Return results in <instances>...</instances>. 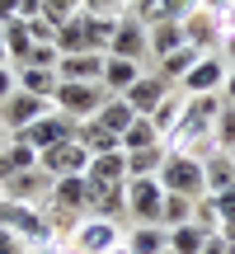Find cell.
<instances>
[{
  "mask_svg": "<svg viewBox=\"0 0 235 254\" xmlns=\"http://www.w3.org/2000/svg\"><path fill=\"white\" fill-rule=\"evenodd\" d=\"M160 189L165 193H179V198H207V174H202V160L198 155H170V160L160 165Z\"/></svg>",
  "mask_w": 235,
  "mask_h": 254,
  "instance_id": "cell-1",
  "label": "cell"
},
{
  "mask_svg": "<svg viewBox=\"0 0 235 254\" xmlns=\"http://www.w3.org/2000/svg\"><path fill=\"white\" fill-rule=\"evenodd\" d=\"M109 99H113V94L104 90V85H75V80H61V85H57V94H52V109L66 113V118H75V123H90V118H99V109H104Z\"/></svg>",
  "mask_w": 235,
  "mask_h": 254,
  "instance_id": "cell-2",
  "label": "cell"
},
{
  "mask_svg": "<svg viewBox=\"0 0 235 254\" xmlns=\"http://www.w3.org/2000/svg\"><path fill=\"white\" fill-rule=\"evenodd\" d=\"M160 212H165L160 179H127V217L136 226H160Z\"/></svg>",
  "mask_w": 235,
  "mask_h": 254,
  "instance_id": "cell-3",
  "label": "cell"
},
{
  "mask_svg": "<svg viewBox=\"0 0 235 254\" xmlns=\"http://www.w3.org/2000/svg\"><path fill=\"white\" fill-rule=\"evenodd\" d=\"M75 132H80V123L75 118H66V113H57V109H47L43 118H38L33 127H24V141L33 146V151H47V146H61V141H75Z\"/></svg>",
  "mask_w": 235,
  "mask_h": 254,
  "instance_id": "cell-4",
  "label": "cell"
},
{
  "mask_svg": "<svg viewBox=\"0 0 235 254\" xmlns=\"http://www.w3.org/2000/svg\"><path fill=\"white\" fill-rule=\"evenodd\" d=\"M122 226L109 217H85L80 226H75V236H71V245L80 250V254H109L113 245H122Z\"/></svg>",
  "mask_w": 235,
  "mask_h": 254,
  "instance_id": "cell-5",
  "label": "cell"
},
{
  "mask_svg": "<svg viewBox=\"0 0 235 254\" xmlns=\"http://www.w3.org/2000/svg\"><path fill=\"white\" fill-rule=\"evenodd\" d=\"M38 170H43L47 179L85 174V170H90V151H85L80 141H61V146H47V151H38Z\"/></svg>",
  "mask_w": 235,
  "mask_h": 254,
  "instance_id": "cell-6",
  "label": "cell"
},
{
  "mask_svg": "<svg viewBox=\"0 0 235 254\" xmlns=\"http://www.w3.org/2000/svg\"><path fill=\"white\" fill-rule=\"evenodd\" d=\"M52 109V99H38V94H24V90H14L5 104H0V127H9V136H19L24 127H33L43 113Z\"/></svg>",
  "mask_w": 235,
  "mask_h": 254,
  "instance_id": "cell-7",
  "label": "cell"
},
{
  "mask_svg": "<svg viewBox=\"0 0 235 254\" xmlns=\"http://www.w3.org/2000/svg\"><path fill=\"white\" fill-rule=\"evenodd\" d=\"M109 57H127V62H146V57H151V28H146L141 19L122 14V19H118V28H113V47H109Z\"/></svg>",
  "mask_w": 235,
  "mask_h": 254,
  "instance_id": "cell-8",
  "label": "cell"
},
{
  "mask_svg": "<svg viewBox=\"0 0 235 254\" xmlns=\"http://www.w3.org/2000/svg\"><path fill=\"white\" fill-rule=\"evenodd\" d=\"M226 75H231V62L217 57V52H207V57H198V66H193L179 85H183V94H221Z\"/></svg>",
  "mask_w": 235,
  "mask_h": 254,
  "instance_id": "cell-9",
  "label": "cell"
},
{
  "mask_svg": "<svg viewBox=\"0 0 235 254\" xmlns=\"http://www.w3.org/2000/svg\"><path fill=\"white\" fill-rule=\"evenodd\" d=\"M221 38H226V24H221V14H207V9H198V14L183 19V43L198 47V52H217Z\"/></svg>",
  "mask_w": 235,
  "mask_h": 254,
  "instance_id": "cell-10",
  "label": "cell"
},
{
  "mask_svg": "<svg viewBox=\"0 0 235 254\" xmlns=\"http://www.w3.org/2000/svg\"><path fill=\"white\" fill-rule=\"evenodd\" d=\"M104 52H75L57 62V80H75V85H104Z\"/></svg>",
  "mask_w": 235,
  "mask_h": 254,
  "instance_id": "cell-11",
  "label": "cell"
},
{
  "mask_svg": "<svg viewBox=\"0 0 235 254\" xmlns=\"http://www.w3.org/2000/svg\"><path fill=\"white\" fill-rule=\"evenodd\" d=\"M165 94H170V85H165V75L155 71V75H141V80H136L127 94H118V99H127V104H132V113H136V118H151V113L165 104Z\"/></svg>",
  "mask_w": 235,
  "mask_h": 254,
  "instance_id": "cell-12",
  "label": "cell"
},
{
  "mask_svg": "<svg viewBox=\"0 0 235 254\" xmlns=\"http://www.w3.org/2000/svg\"><path fill=\"white\" fill-rule=\"evenodd\" d=\"M28 170H38V151L24 136H9L5 151H0V184H9L14 174H28Z\"/></svg>",
  "mask_w": 235,
  "mask_h": 254,
  "instance_id": "cell-13",
  "label": "cell"
},
{
  "mask_svg": "<svg viewBox=\"0 0 235 254\" xmlns=\"http://www.w3.org/2000/svg\"><path fill=\"white\" fill-rule=\"evenodd\" d=\"M141 75H146V71H141V62H127V57H109V62H104V90H109L113 99H118V94H127L136 80H141Z\"/></svg>",
  "mask_w": 235,
  "mask_h": 254,
  "instance_id": "cell-14",
  "label": "cell"
},
{
  "mask_svg": "<svg viewBox=\"0 0 235 254\" xmlns=\"http://www.w3.org/2000/svg\"><path fill=\"white\" fill-rule=\"evenodd\" d=\"M47 202H52V207L85 212V174H66V179H52V189H47Z\"/></svg>",
  "mask_w": 235,
  "mask_h": 254,
  "instance_id": "cell-15",
  "label": "cell"
},
{
  "mask_svg": "<svg viewBox=\"0 0 235 254\" xmlns=\"http://www.w3.org/2000/svg\"><path fill=\"white\" fill-rule=\"evenodd\" d=\"M202 174H207V193H226L235 189V155L231 151H217L202 160Z\"/></svg>",
  "mask_w": 235,
  "mask_h": 254,
  "instance_id": "cell-16",
  "label": "cell"
},
{
  "mask_svg": "<svg viewBox=\"0 0 235 254\" xmlns=\"http://www.w3.org/2000/svg\"><path fill=\"white\" fill-rule=\"evenodd\" d=\"M14 80L24 94H38V99H52L57 94V71H43V66H14Z\"/></svg>",
  "mask_w": 235,
  "mask_h": 254,
  "instance_id": "cell-17",
  "label": "cell"
},
{
  "mask_svg": "<svg viewBox=\"0 0 235 254\" xmlns=\"http://www.w3.org/2000/svg\"><path fill=\"white\" fill-rule=\"evenodd\" d=\"M0 189H5L9 202H38V193L52 189V179H47L43 170H28V174H14L9 184H0Z\"/></svg>",
  "mask_w": 235,
  "mask_h": 254,
  "instance_id": "cell-18",
  "label": "cell"
},
{
  "mask_svg": "<svg viewBox=\"0 0 235 254\" xmlns=\"http://www.w3.org/2000/svg\"><path fill=\"white\" fill-rule=\"evenodd\" d=\"M90 179L99 184H127V155L122 151H109V155H90Z\"/></svg>",
  "mask_w": 235,
  "mask_h": 254,
  "instance_id": "cell-19",
  "label": "cell"
},
{
  "mask_svg": "<svg viewBox=\"0 0 235 254\" xmlns=\"http://www.w3.org/2000/svg\"><path fill=\"white\" fill-rule=\"evenodd\" d=\"M127 250L132 254H165L170 250V231L165 226H136V231H127Z\"/></svg>",
  "mask_w": 235,
  "mask_h": 254,
  "instance_id": "cell-20",
  "label": "cell"
},
{
  "mask_svg": "<svg viewBox=\"0 0 235 254\" xmlns=\"http://www.w3.org/2000/svg\"><path fill=\"white\" fill-rule=\"evenodd\" d=\"M165 160H170L165 141H160V146H151V151H136V155H127V179H155Z\"/></svg>",
  "mask_w": 235,
  "mask_h": 254,
  "instance_id": "cell-21",
  "label": "cell"
},
{
  "mask_svg": "<svg viewBox=\"0 0 235 254\" xmlns=\"http://www.w3.org/2000/svg\"><path fill=\"white\" fill-rule=\"evenodd\" d=\"M113 28H118L113 14H85V43H90V52H104V57H109Z\"/></svg>",
  "mask_w": 235,
  "mask_h": 254,
  "instance_id": "cell-22",
  "label": "cell"
},
{
  "mask_svg": "<svg viewBox=\"0 0 235 254\" xmlns=\"http://www.w3.org/2000/svg\"><path fill=\"white\" fill-rule=\"evenodd\" d=\"M33 47H38V43H33V33H28V24H24V19L5 24V52H9V66H24Z\"/></svg>",
  "mask_w": 235,
  "mask_h": 254,
  "instance_id": "cell-23",
  "label": "cell"
},
{
  "mask_svg": "<svg viewBox=\"0 0 235 254\" xmlns=\"http://www.w3.org/2000/svg\"><path fill=\"white\" fill-rule=\"evenodd\" d=\"M183 47V24H170V19H160V24H151V57L160 62V57L179 52Z\"/></svg>",
  "mask_w": 235,
  "mask_h": 254,
  "instance_id": "cell-24",
  "label": "cell"
},
{
  "mask_svg": "<svg viewBox=\"0 0 235 254\" xmlns=\"http://www.w3.org/2000/svg\"><path fill=\"white\" fill-rule=\"evenodd\" d=\"M151 146H160V132H155V123H151V118H136V123L122 132V155L151 151Z\"/></svg>",
  "mask_w": 235,
  "mask_h": 254,
  "instance_id": "cell-25",
  "label": "cell"
},
{
  "mask_svg": "<svg viewBox=\"0 0 235 254\" xmlns=\"http://www.w3.org/2000/svg\"><path fill=\"white\" fill-rule=\"evenodd\" d=\"M198 57H207V52H198V47H188V43H183L179 52L160 57V75H165V80H183V75L198 66Z\"/></svg>",
  "mask_w": 235,
  "mask_h": 254,
  "instance_id": "cell-26",
  "label": "cell"
},
{
  "mask_svg": "<svg viewBox=\"0 0 235 254\" xmlns=\"http://www.w3.org/2000/svg\"><path fill=\"white\" fill-rule=\"evenodd\" d=\"M94 123H99V127H109L113 136H122L127 127L136 123V113H132V104H127V99H109V104L99 109V118H94Z\"/></svg>",
  "mask_w": 235,
  "mask_h": 254,
  "instance_id": "cell-27",
  "label": "cell"
},
{
  "mask_svg": "<svg viewBox=\"0 0 235 254\" xmlns=\"http://www.w3.org/2000/svg\"><path fill=\"white\" fill-rule=\"evenodd\" d=\"M202 245H207V231H202L198 221L170 231V250H174V254H202Z\"/></svg>",
  "mask_w": 235,
  "mask_h": 254,
  "instance_id": "cell-28",
  "label": "cell"
},
{
  "mask_svg": "<svg viewBox=\"0 0 235 254\" xmlns=\"http://www.w3.org/2000/svg\"><path fill=\"white\" fill-rule=\"evenodd\" d=\"M183 104H188V94H165V104L151 113V123H155V132H160V141L174 132V123H179V113H183Z\"/></svg>",
  "mask_w": 235,
  "mask_h": 254,
  "instance_id": "cell-29",
  "label": "cell"
},
{
  "mask_svg": "<svg viewBox=\"0 0 235 254\" xmlns=\"http://www.w3.org/2000/svg\"><path fill=\"white\" fill-rule=\"evenodd\" d=\"M193 221V198H179V193H165V212H160V226L174 231V226H188Z\"/></svg>",
  "mask_w": 235,
  "mask_h": 254,
  "instance_id": "cell-30",
  "label": "cell"
},
{
  "mask_svg": "<svg viewBox=\"0 0 235 254\" xmlns=\"http://www.w3.org/2000/svg\"><path fill=\"white\" fill-rule=\"evenodd\" d=\"M212 141H217V151H235V104L217 113V123H212Z\"/></svg>",
  "mask_w": 235,
  "mask_h": 254,
  "instance_id": "cell-31",
  "label": "cell"
},
{
  "mask_svg": "<svg viewBox=\"0 0 235 254\" xmlns=\"http://www.w3.org/2000/svg\"><path fill=\"white\" fill-rule=\"evenodd\" d=\"M80 9H85V0H43V19L57 24V28H61L66 19H75Z\"/></svg>",
  "mask_w": 235,
  "mask_h": 254,
  "instance_id": "cell-32",
  "label": "cell"
},
{
  "mask_svg": "<svg viewBox=\"0 0 235 254\" xmlns=\"http://www.w3.org/2000/svg\"><path fill=\"white\" fill-rule=\"evenodd\" d=\"M193 221H198L207 236H221V231H226V226H221V217H217V202H212V198H198V202H193Z\"/></svg>",
  "mask_w": 235,
  "mask_h": 254,
  "instance_id": "cell-33",
  "label": "cell"
},
{
  "mask_svg": "<svg viewBox=\"0 0 235 254\" xmlns=\"http://www.w3.org/2000/svg\"><path fill=\"white\" fill-rule=\"evenodd\" d=\"M198 0H160V19H170V24H183L188 14H198Z\"/></svg>",
  "mask_w": 235,
  "mask_h": 254,
  "instance_id": "cell-34",
  "label": "cell"
},
{
  "mask_svg": "<svg viewBox=\"0 0 235 254\" xmlns=\"http://www.w3.org/2000/svg\"><path fill=\"white\" fill-rule=\"evenodd\" d=\"M57 62H61L57 43H38L33 52H28V62H24V66H43V71H57Z\"/></svg>",
  "mask_w": 235,
  "mask_h": 254,
  "instance_id": "cell-35",
  "label": "cell"
},
{
  "mask_svg": "<svg viewBox=\"0 0 235 254\" xmlns=\"http://www.w3.org/2000/svg\"><path fill=\"white\" fill-rule=\"evenodd\" d=\"M212 202H217V217H221V226H235V189H226V193H207Z\"/></svg>",
  "mask_w": 235,
  "mask_h": 254,
  "instance_id": "cell-36",
  "label": "cell"
},
{
  "mask_svg": "<svg viewBox=\"0 0 235 254\" xmlns=\"http://www.w3.org/2000/svg\"><path fill=\"white\" fill-rule=\"evenodd\" d=\"M221 24H226V38H221V52H226V62L235 66V19L221 14Z\"/></svg>",
  "mask_w": 235,
  "mask_h": 254,
  "instance_id": "cell-37",
  "label": "cell"
},
{
  "mask_svg": "<svg viewBox=\"0 0 235 254\" xmlns=\"http://www.w3.org/2000/svg\"><path fill=\"white\" fill-rule=\"evenodd\" d=\"M14 90H19V80H14V66H0V104H5Z\"/></svg>",
  "mask_w": 235,
  "mask_h": 254,
  "instance_id": "cell-38",
  "label": "cell"
},
{
  "mask_svg": "<svg viewBox=\"0 0 235 254\" xmlns=\"http://www.w3.org/2000/svg\"><path fill=\"white\" fill-rule=\"evenodd\" d=\"M0 254H28V250H24V240L14 231H0Z\"/></svg>",
  "mask_w": 235,
  "mask_h": 254,
  "instance_id": "cell-39",
  "label": "cell"
},
{
  "mask_svg": "<svg viewBox=\"0 0 235 254\" xmlns=\"http://www.w3.org/2000/svg\"><path fill=\"white\" fill-rule=\"evenodd\" d=\"M202 254H231V240H226V231H221V236H207Z\"/></svg>",
  "mask_w": 235,
  "mask_h": 254,
  "instance_id": "cell-40",
  "label": "cell"
},
{
  "mask_svg": "<svg viewBox=\"0 0 235 254\" xmlns=\"http://www.w3.org/2000/svg\"><path fill=\"white\" fill-rule=\"evenodd\" d=\"M19 5H24V0H0V24H14V19H19Z\"/></svg>",
  "mask_w": 235,
  "mask_h": 254,
  "instance_id": "cell-41",
  "label": "cell"
},
{
  "mask_svg": "<svg viewBox=\"0 0 235 254\" xmlns=\"http://www.w3.org/2000/svg\"><path fill=\"white\" fill-rule=\"evenodd\" d=\"M9 217H14V202L0 193V231H9Z\"/></svg>",
  "mask_w": 235,
  "mask_h": 254,
  "instance_id": "cell-42",
  "label": "cell"
},
{
  "mask_svg": "<svg viewBox=\"0 0 235 254\" xmlns=\"http://www.w3.org/2000/svg\"><path fill=\"white\" fill-rule=\"evenodd\" d=\"M207 14H231V0H198Z\"/></svg>",
  "mask_w": 235,
  "mask_h": 254,
  "instance_id": "cell-43",
  "label": "cell"
},
{
  "mask_svg": "<svg viewBox=\"0 0 235 254\" xmlns=\"http://www.w3.org/2000/svg\"><path fill=\"white\" fill-rule=\"evenodd\" d=\"M221 99L235 104V66H231V75H226V85H221Z\"/></svg>",
  "mask_w": 235,
  "mask_h": 254,
  "instance_id": "cell-44",
  "label": "cell"
},
{
  "mask_svg": "<svg viewBox=\"0 0 235 254\" xmlns=\"http://www.w3.org/2000/svg\"><path fill=\"white\" fill-rule=\"evenodd\" d=\"M0 66H9V52H5V24H0Z\"/></svg>",
  "mask_w": 235,
  "mask_h": 254,
  "instance_id": "cell-45",
  "label": "cell"
},
{
  "mask_svg": "<svg viewBox=\"0 0 235 254\" xmlns=\"http://www.w3.org/2000/svg\"><path fill=\"white\" fill-rule=\"evenodd\" d=\"M109 254H132V250H127V240H122V245H113V250H109Z\"/></svg>",
  "mask_w": 235,
  "mask_h": 254,
  "instance_id": "cell-46",
  "label": "cell"
},
{
  "mask_svg": "<svg viewBox=\"0 0 235 254\" xmlns=\"http://www.w3.org/2000/svg\"><path fill=\"white\" fill-rule=\"evenodd\" d=\"M5 141H9V136H5V127H0V151H5Z\"/></svg>",
  "mask_w": 235,
  "mask_h": 254,
  "instance_id": "cell-47",
  "label": "cell"
},
{
  "mask_svg": "<svg viewBox=\"0 0 235 254\" xmlns=\"http://www.w3.org/2000/svg\"><path fill=\"white\" fill-rule=\"evenodd\" d=\"M231 19H235V0H231Z\"/></svg>",
  "mask_w": 235,
  "mask_h": 254,
  "instance_id": "cell-48",
  "label": "cell"
},
{
  "mask_svg": "<svg viewBox=\"0 0 235 254\" xmlns=\"http://www.w3.org/2000/svg\"><path fill=\"white\" fill-rule=\"evenodd\" d=\"M165 254H174V250H165Z\"/></svg>",
  "mask_w": 235,
  "mask_h": 254,
  "instance_id": "cell-49",
  "label": "cell"
},
{
  "mask_svg": "<svg viewBox=\"0 0 235 254\" xmlns=\"http://www.w3.org/2000/svg\"><path fill=\"white\" fill-rule=\"evenodd\" d=\"M231 155H235V151H231Z\"/></svg>",
  "mask_w": 235,
  "mask_h": 254,
  "instance_id": "cell-50",
  "label": "cell"
}]
</instances>
